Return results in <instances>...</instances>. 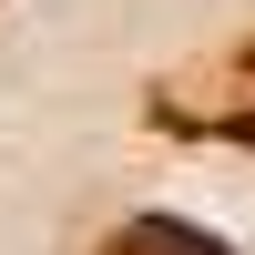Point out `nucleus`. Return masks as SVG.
<instances>
[{"instance_id": "obj_1", "label": "nucleus", "mask_w": 255, "mask_h": 255, "mask_svg": "<svg viewBox=\"0 0 255 255\" xmlns=\"http://www.w3.org/2000/svg\"><path fill=\"white\" fill-rule=\"evenodd\" d=\"M102 255H235V245L204 235V225H184V215H133V225L102 235Z\"/></svg>"}, {"instance_id": "obj_2", "label": "nucleus", "mask_w": 255, "mask_h": 255, "mask_svg": "<svg viewBox=\"0 0 255 255\" xmlns=\"http://www.w3.org/2000/svg\"><path fill=\"white\" fill-rule=\"evenodd\" d=\"M163 123H194V133H225V143H255V92L245 102H204V113H174V102H153Z\"/></svg>"}]
</instances>
